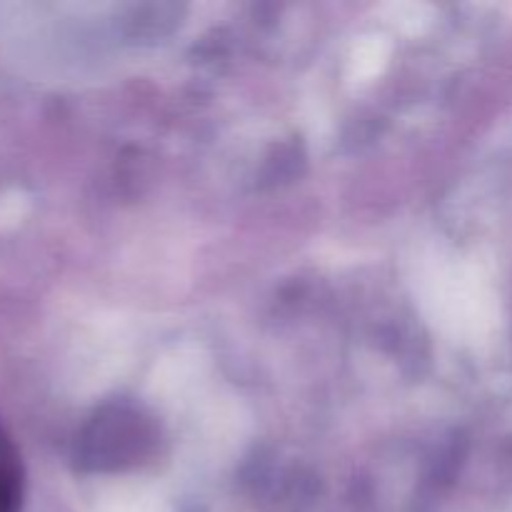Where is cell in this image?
Returning <instances> with one entry per match:
<instances>
[{
  "label": "cell",
  "instance_id": "obj_1",
  "mask_svg": "<svg viewBox=\"0 0 512 512\" xmlns=\"http://www.w3.org/2000/svg\"><path fill=\"white\" fill-rule=\"evenodd\" d=\"M23 505V468L13 443L0 430V512H20Z\"/></svg>",
  "mask_w": 512,
  "mask_h": 512
}]
</instances>
